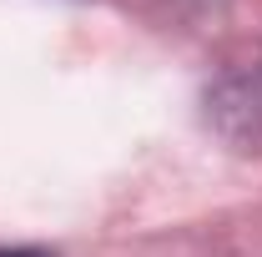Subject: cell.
Returning <instances> with one entry per match:
<instances>
[{
	"instance_id": "obj_1",
	"label": "cell",
	"mask_w": 262,
	"mask_h": 257,
	"mask_svg": "<svg viewBox=\"0 0 262 257\" xmlns=\"http://www.w3.org/2000/svg\"><path fill=\"white\" fill-rule=\"evenodd\" d=\"M0 257H46V252H31V247H0Z\"/></svg>"
}]
</instances>
